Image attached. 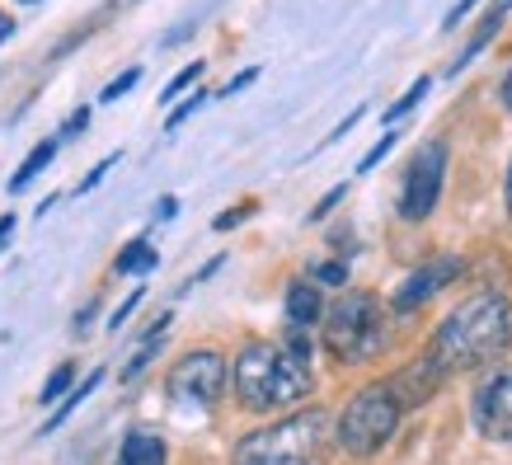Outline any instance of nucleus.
Returning <instances> with one entry per match:
<instances>
[{
	"label": "nucleus",
	"instance_id": "nucleus-26",
	"mask_svg": "<svg viewBox=\"0 0 512 465\" xmlns=\"http://www.w3.org/2000/svg\"><path fill=\"white\" fill-rule=\"evenodd\" d=\"M85 123H90V109L71 113V118H66V127H62V137H76V132H85Z\"/></svg>",
	"mask_w": 512,
	"mask_h": 465
},
{
	"label": "nucleus",
	"instance_id": "nucleus-11",
	"mask_svg": "<svg viewBox=\"0 0 512 465\" xmlns=\"http://www.w3.org/2000/svg\"><path fill=\"white\" fill-rule=\"evenodd\" d=\"M320 315H325V306H320L315 282H292L287 287V320H292V329H311Z\"/></svg>",
	"mask_w": 512,
	"mask_h": 465
},
{
	"label": "nucleus",
	"instance_id": "nucleus-29",
	"mask_svg": "<svg viewBox=\"0 0 512 465\" xmlns=\"http://www.w3.org/2000/svg\"><path fill=\"white\" fill-rule=\"evenodd\" d=\"M245 217H249V207H240V212H221V217H217V231H231V226H240Z\"/></svg>",
	"mask_w": 512,
	"mask_h": 465
},
{
	"label": "nucleus",
	"instance_id": "nucleus-16",
	"mask_svg": "<svg viewBox=\"0 0 512 465\" xmlns=\"http://www.w3.org/2000/svg\"><path fill=\"white\" fill-rule=\"evenodd\" d=\"M428 90H433V80H428V76H419V80H414V85H409V90H404L400 99H395V104H390V109H386V127L395 123V118H404V113L414 109V104H419V99H423V94H428Z\"/></svg>",
	"mask_w": 512,
	"mask_h": 465
},
{
	"label": "nucleus",
	"instance_id": "nucleus-9",
	"mask_svg": "<svg viewBox=\"0 0 512 465\" xmlns=\"http://www.w3.org/2000/svg\"><path fill=\"white\" fill-rule=\"evenodd\" d=\"M451 278H461V259H433L428 268L409 273V282H404L400 292H395V310H414V306H423V301L442 292V287H447Z\"/></svg>",
	"mask_w": 512,
	"mask_h": 465
},
{
	"label": "nucleus",
	"instance_id": "nucleus-28",
	"mask_svg": "<svg viewBox=\"0 0 512 465\" xmlns=\"http://www.w3.org/2000/svg\"><path fill=\"white\" fill-rule=\"evenodd\" d=\"M137 301H141V292H137V296H127V301H123V306H118V310H113V320H109V325H113V329H118V325H123V320H127V315H132V310H137Z\"/></svg>",
	"mask_w": 512,
	"mask_h": 465
},
{
	"label": "nucleus",
	"instance_id": "nucleus-3",
	"mask_svg": "<svg viewBox=\"0 0 512 465\" xmlns=\"http://www.w3.org/2000/svg\"><path fill=\"white\" fill-rule=\"evenodd\" d=\"M329 419L320 409H301L235 442V465H320Z\"/></svg>",
	"mask_w": 512,
	"mask_h": 465
},
{
	"label": "nucleus",
	"instance_id": "nucleus-23",
	"mask_svg": "<svg viewBox=\"0 0 512 465\" xmlns=\"http://www.w3.org/2000/svg\"><path fill=\"white\" fill-rule=\"evenodd\" d=\"M315 278L329 282V287H343V282H348V268H343V264H320V268H315Z\"/></svg>",
	"mask_w": 512,
	"mask_h": 465
},
{
	"label": "nucleus",
	"instance_id": "nucleus-6",
	"mask_svg": "<svg viewBox=\"0 0 512 465\" xmlns=\"http://www.w3.org/2000/svg\"><path fill=\"white\" fill-rule=\"evenodd\" d=\"M442 179H447V141H428L409 160V174H404L400 188V217L404 221L433 217L437 198H442Z\"/></svg>",
	"mask_w": 512,
	"mask_h": 465
},
{
	"label": "nucleus",
	"instance_id": "nucleus-22",
	"mask_svg": "<svg viewBox=\"0 0 512 465\" xmlns=\"http://www.w3.org/2000/svg\"><path fill=\"white\" fill-rule=\"evenodd\" d=\"M113 165H118V155H109V160H99V165H94V170L85 174V179H80V193H90V188L99 184V179H104V174H109Z\"/></svg>",
	"mask_w": 512,
	"mask_h": 465
},
{
	"label": "nucleus",
	"instance_id": "nucleus-13",
	"mask_svg": "<svg viewBox=\"0 0 512 465\" xmlns=\"http://www.w3.org/2000/svg\"><path fill=\"white\" fill-rule=\"evenodd\" d=\"M57 141H62V137H47V141H38V146H33L29 160H24V165L15 170V179H10V193H19V188H29L33 179H38V174L47 170V160L57 155Z\"/></svg>",
	"mask_w": 512,
	"mask_h": 465
},
{
	"label": "nucleus",
	"instance_id": "nucleus-5",
	"mask_svg": "<svg viewBox=\"0 0 512 465\" xmlns=\"http://www.w3.org/2000/svg\"><path fill=\"white\" fill-rule=\"evenodd\" d=\"M400 409L404 404L395 400L390 386H367L357 390L353 404L339 414V442L348 456H376L386 447L395 428H400Z\"/></svg>",
	"mask_w": 512,
	"mask_h": 465
},
{
	"label": "nucleus",
	"instance_id": "nucleus-25",
	"mask_svg": "<svg viewBox=\"0 0 512 465\" xmlns=\"http://www.w3.org/2000/svg\"><path fill=\"white\" fill-rule=\"evenodd\" d=\"M339 198H343V184H339V188H329L325 198L315 202V212H311V221H320V217H329V212H334V202H339Z\"/></svg>",
	"mask_w": 512,
	"mask_h": 465
},
{
	"label": "nucleus",
	"instance_id": "nucleus-27",
	"mask_svg": "<svg viewBox=\"0 0 512 465\" xmlns=\"http://www.w3.org/2000/svg\"><path fill=\"white\" fill-rule=\"evenodd\" d=\"M254 80H259V71L249 66V71H240V76H235V80H231V85H226V90H221V94H240V90H245V85H254Z\"/></svg>",
	"mask_w": 512,
	"mask_h": 465
},
{
	"label": "nucleus",
	"instance_id": "nucleus-34",
	"mask_svg": "<svg viewBox=\"0 0 512 465\" xmlns=\"http://www.w3.org/2000/svg\"><path fill=\"white\" fill-rule=\"evenodd\" d=\"M508 217H512V170H508Z\"/></svg>",
	"mask_w": 512,
	"mask_h": 465
},
{
	"label": "nucleus",
	"instance_id": "nucleus-19",
	"mask_svg": "<svg viewBox=\"0 0 512 465\" xmlns=\"http://www.w3.org/2000/svg\"><path fill=\"white\" fill-rule=\"evenodd\" d=\"M395 141H400V132H386V137L376 141L372 151L362 155V165H357V174H367V170H376V165H381V160H386V155H390V146H395Z\"/></svg>",
	"mask_w": 512,
	"mask_h": 465
},
{
	"label": "nucleus",
	"instance_id": "nucleus-12",
	"mask_svg": "<svg viewBox=\"0 0 512 465\" xmlns=\"http://www.w3.org/2000/svg\"><path fill=\"white\" fill-rule=\"evenodd\" d=\"M508 10H512V0H498L494 10H489V15L480 19V29H475V38H470V43H466V52H461V57L451 62V76H456V71H466V66L475 62V57H480V52H484V43H489V38H494L498 29H503V19H508Z\"/></svg>",
	"mask_w": 512,
	"mask_h": 465
},
{
	"label": "nucleus",
	"instance_id": "nucleus-8",
	"mask_svg": "<svg viewBox=\"0 0 512 465\" xmlns=\"http://www.w3.org/2000/svg\"><path fill=\"white\" fill-rule=\"evenodd\" d=\"M475 428L489 442H512V372L489 376L475 390Z\"/></svg>",
	"mask_w": 512,
	"mask_h": 465
},
{
	"label": "nucleus",
	"instance_id": "nucleus-18",
	"mask_svg": "<svg viewBox=\"0 0 512 465\" xmlns=\"http://www.w3.org/2000/svg\"><path fill=\"white\" fill-rule=\"evenodd\" d=\"M198 76H202V62H188L184 71H179V76H174L170 85H165V94H160V99H165V104H170V99H179V94H184V90H188V85H193V80H198Z\"/></svg>",
	"mask_w": 512,
	"mask_h": 465
},
{
	"label": "nucleus",
	"instance_id": "nucleus-7",
	"mask_svg": "<svg viewBox=\"0 0 512 465\" xmlns=\"http://www.w3.org/2000/svg\"><path fill=\"white\" fill-rule=\"evenodd\" d=\"M165 390H170L179 404H217L221 390H226V357L212 353V348H198V353L179 357L165 376Z\"/></svg>",
	"mask_w": 512,
	"mask_h": 465
},
{
	"label": "nucleus",
	"instance_id": "nucleus-20",
	"mask_svg": "<svg viewBox=\"0 0 512 465\" xmlns=\"http://www.w3.org/2000/svg\"><path fill=\"white\" fill-rule=\"evenodd\" d=\"M137 80H141V71H137V66H132V71H123V76H118V80H109V85H104V94H99V99H104V104H113V99H123V94L132 90Z\"/></svg>",
	"mask_w": 512,
	"mask_h": 465
},
{
	"label": "nucleus",
	"instance_id": "nucleus-1",
	"mask_svg": "<svg viewBox=\"0 0 512 465\" xmlns=\"http://www.w3.org/2000/svg\"><path fill=\"white\" fill-rule=\"evenodd\" d=\"M508 343H512V301L498 292H480V296H470V301H461L437 325L423 357L442 376H451V372H466V367H480V362L498 357Z\"/></svg>",
	"mask_w": 512,
	"mask_h": 465
},
{
	"label": "nucleus",
	"instance_id": "nucleus-14",
	"mask_svg": "<svg viewBox=\"0 0 512 465\" xmlns=\"http://www.w3.org/2000/svg\"><path fill=\"white\" fill-rule=\"evenodd\" d=\"M99 381H104V372H90V376H85V381H80V386H76V390H71V400H66V404H62V409H57V414H52V419H47V423H43V433H57V428H62V423H66V419H71V414H76L80 404H85V395H90V390H94V386H99Z\"/></svg>",
	"mask_w": 512,
	"mask_h": 465
},
{
	"label": "nucleus",
	"instance_id": "nucleus-17",
	"mask_svg": "<svg viewBox=\"0 0 512 465\" xmlns=\"http://www.w3.org/2000/svg\"><path fill=\"white\" fill-rule=\"evenodd\" d=\"M71 381H76V367H71V362H62V367H57V372L43 381V395H38V400L52 404L57 395H66V390H71Z\"/></svg>",
	"mask_w": 512,
	"mask_h": 465
},
{
	"label": "nucleus",
	"instance_id": "nucleus-33",
	"mask_svg": "<svg viewBox=\"0 0 512 465\" xmlns=\"http://www.w3.org/2000/svg\"><path fill=\"white\" fill-rule=\"evenodd\" d=\"M137 0H109V10H132Z\"/></svg>",
	"mask_w": 512,
	"mask_h": 465
},
{
	"label": "nucleus",
	"instance_id": "nucleus-24",
	"mask_svg": "<svg viewBox=\"0 0 512 465\" xmlns=\"http://www.w3.org/2000/svg\"><path fill=\"white\" fill-rule=\"evenodd\" d=\"M475 5H480V0H456V5H451V15L442 19V29H456V24H461V19H466Z\"/></svg>",
	"mask_w": 512,
	"mask_h": 465
},
{
	"label": "nucleus",
	"instance_id": "nucleus-30",
	"mask_svg": "<svg viewBox=\"0 0 512 465\" xmlns=\"http://www.w3.org/2000/svg\"><path fill=\"white\" fill-rule=\"evenodd\" d=\"M174 212H179V202H174V198H160V202H156V217H160V221H170Z\"/></svg>",
	"mask_w": 512,
	"mask_h": 465
},
{
	"label": "nucleus",
	"instance_id": "nucleus-10",
	"mask_svg": "<svg viewBox=\"0 0 512 465\" xmlns=\"http://www.w3.org/2000/svg\"><path fill=\"white\" fill-rule=\"evenodd\" d=\"M118 465H165V442L146 428H132L118 447Z\"/></svg>",
	"mask_w": 512,
	"mask_h": 465
},
{
	"label": "nucleus",
	"instance_id": "nucleus-31",
	"mask_svg": "<svg viewBox=\"0 0 512 465\" xmlns=\"http://www.w3.org/2000/svg\"><path fill=\"white\" fill-rule=\"evenodd\" d=\"M503 109L512 113V71H508V76H503Z\"/></svg>",
	"mask_w": 512,
	"mask_h": 465
},
{
	"label": "nucleus",
	"instance_id": "nucleus-2",
	"mask_svg": "<svg viewBox=\"0 0 512 465\" xmlns=\"http://www.w3.org/2000/svg\"><path fill=\"white\" fill-rule=\"evenodd\" d=\"M235 395L254 414L292 409L311 395V367L278 343H249L235 357Z\"/></svg>",
	"mask_w": 512,
	"mask_h": 465
},
{
	"label": "nucleus",
	"instance_id": "nucleus-4",
	"mask_svg": "<svg viewBox=\"0 0 512 465\" xmlns=\"http://www.w3.org/2000/svg\"><path fill=\"white\" fill-rule=\"evenodd\" d=\"M386 343L381 301L372 292H343L325 315V348L339 362H367Z\"/></svg>",
	"mask_w": 512,
	"mask_h": 465
},
{
	"label": "nucleus",
	"instance_id": "nucleus-35",
	"mask_svg": "<svg viewBox=\"0 0 512 465\" xmlns=\"http://www.w3.org/2000/svg\"><path fill=\"white\" fill-rule=\"evenodd\" d=\"M24 5H33V0H24Z\"/></svg>",
	"mask_w": 512,
	"mask_h": 465
},
{
	"label": "nucleus",
	"instance_id": "nucleus-32",
	"mask_svg": "<svg viewBox=\"0 0 512 465\" xmlns=\"http://www.w3.org/2000/svg\"><path fill=\"white\" fill-rule=\"evenodd\" d=\"M10 33H15V19H10V15H0V43H5Z\"/></svg>",
	"mask_w": 512,
	"mask_h": 465
},
{
	"label": "nucleus",
	"instance_id": "nucleus-21",
	"mask_svg": "<svg viewBox=\"0 0 512 465\" xmlns=\"http://www.w3.org/2000/svg\"><path fill=\"white\" fill-rule=\"evenodd\" d=\"M202 99H207V94H193V99H188V104H179V109L170 113V123H165V132H179V127H184L188 118H193V113L202 109Z\"/></svg>",
	"mask_w": 512,
	"mask_h": 465
},
{
	"label": "nucleus",
	"instance_id": "nucleus-15",
	"mask_svg": "<svg viewBox=\"0 0 512 465\" xmlns=\"http://www.w3.org/2000/svg\"><path fill=\"white\" fill-rule=\"evenodd\" d=\"M156 268V249L146 240H132V245L118 254V273H151Z\"/></svg>",
	"mask_w": 512,
	"mask_h": 465
}]
</instances>
